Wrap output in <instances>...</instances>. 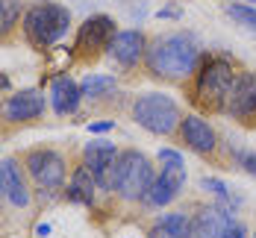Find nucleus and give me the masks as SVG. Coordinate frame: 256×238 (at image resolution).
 Segmentation results:
<instances>
[{
  "mask_svg": "<svg viewBox=\"0 0 256 238\" xmlns=\"http://www.w3.org/2000/svg\"><path fill=\"white\" fill-rule=\"evenodd\" d=\"M221 238H248V227H244V224H238V221H230V224L224 227Z\"/></svg>",
  "mask_w": 256,
  "mask_h": 238,
  "instance_id": "24",
  "label": "nucleus"
},
{
  "mask_svg": "<svg viewBox=\"0 0 256 238\" xmlns=\"http://www.w3.org/2000/svg\"><path fill=\"white\" fill-rule=\"evenodd\" d=\"M200 59H204V50H200L198 35L177 29V32H165V35H156L154 41H148L144 68L156 79L182 82L200 68Z\"/></svg>",
  "mask_w": 256,
  "mask_h": 238,
  "instance_id": "1",
  "label": "nucleus"
},
{
  "mask_svg": "<svg viewBox=\"0 0 256 238\" xmlns=\"http://www.w3.org/2000/svg\"><path fill=\"white\" fill-rule=\"evenodd\" d=\"M232 221V215H227L218 206H206L192 218V238H221L224 227Z\"/></svg>",
  "mask_w": 256,
  "mask_h": 238,
  "instance_id": "16",
  "label": "nucleus"
},
{
  "mask_svg": "<svg viewBox=\"0 0 256 238\" xmlns=\"http://www.w3.org/2000/svg\"><path fill=\"white\" fill-rule=\"evenodd\" d=\"M48 233H50V227H48V224H38V227H36V236H48Z\"/></svg>",
  "mask_w": 256,
  "mask_h": 238,
  "instance_id": "27",
  "label": "nucleus"
},
{
  "mask_svg": "<svg viewBox=\"0 0 256 238\" xmlns=\"http://www.w3.org/2000/svg\"><path fill=\"white\" fill-rule=\"evenodd\" d=\"M115 21L109 15H92L86 18L77 29V41H74V50L80 59H94L103 50H109V41L115 38Z\"/></svg>",
  "mask_w": 256,
  "mask_h": 238,
  "instance_id": "7",
  "label": "nucleus"
},
{
  "mask_svg": "<svg viewBox=\"0 0 256 238\" xmlns=\"http://www.w3.org/2000/svg\"><path fill=\"white\" fill-rule=\"evenodd\" d=\"M180 138H182L194 153H200V156L212 153V150L218 147V135L212 130V124L204 121L200 115H186V118L180 121Z\"/></svg>",
  "mask_w": 256,
  "mask_h": 238,
  "instance_id": "14",
  "label": "nucleus"
},
{
  "mask_svg": "<svg viewBox=\"0 0 256 238\" xmlns=\"http://www.w3.org/2000/svg\"><path fill=\"white\" fill-rule=\"evenodd\" d=\"M6 88H9V77H6V74H0V94H3Z\"/></svg>",
  "mask_w": 256,
  "mask_h": 238,
  "instance_id": "28",
  "label": "nucleus"
},
{
  "mask_svg": "<svg viewBox=\"0 0 256 238\" xmlns=\"http://www.w3.org/2000/svg\"><path fill=\"white\" fill-rule=\"evenodd\" d=\"M159 165H162V168H186L180 150H174V147H162V150H159Z\"/></svg>",
  "mask_w": 256,
  "mask_h": 238,
  "instance_id": "22",
  "label": "nucleus"
},
{
  "mask_svg": "<svg viewBox=\"0 0 256 238\" xmlns=\"http://www.w3.org/2000/svg\"><path fill=\"white\" fill-rule=\"evenodd\" d=\"M224 115L236 118L244 127H256V74L254 71H242L236 79L230 100L224 106Z\"/></svg>",
  "mask_w": 256,
  "mask_h": 238,
  "instance_id": "10",
  "label": "nucleus"
},
{
  "mask_svg": "<svg viewBox=\"0 0 256 238\" xmlns=\"http://www.w3.org/2000/svg\"><path fill=\"white\" fill-rule=\"evenodd\" d=\"M115 130V121H94V124H88V132H109Z\"/></svg>",
  "mask_w": 256,
  "mask_h": 238,
  "instance_id": "25",
  "label": "nucleus"
},
{
  "mask_svg": "<svg viewBox=\"0 0 256 238\" xmlns=\"http://www.w3.org/2000/svg\"><path fill=\"white\" fill-rule=\"evenodd\" d=\"M132 118L138 127H144L154 135H174L180 130V121H182V112L174 97L162 94V91H148V94H138L136 103H132Z\"/></svg>",
  "mask_w": 256,
  "mask_h": 238,
  "instance_id": "4",
  "label": "nucleus"
},
{
  "mask_svg": "<svg viewBox=\"0 0 256 238\" xmlns=\"http://www.w3.org/2000/svg\"><path fill=\"white\" fill-rule=\"evenodd\" d=\"M227 15H230L232 21H238L242 26H248V29H256V9L254 6H227Z\"/></svg>",
  "mask_w": 256,
  "mask_h": 238,
  "instance_id": "21",
  "label": "nucleus"
},
{
  "mask_svg": "<svg viewBox=\"0 0 256 238\" xmlns=\"http://www.w3.org/2000/svg\"><path fill=\"white\" fill-rule=\"evenodd\" d=\"M115 85H118V82H115V77H109V74H86L82 82H80V91H82V97L98 100L103 94H109Z\"/></svg>",
  "mask_w": 256,
  "mask_h": 238,
  "instance_id": "20",
  "label": "nucleus"
},
{
  "mask_svg": "<svg viewBox=\"0 0 256 238\" xmlns=\"http://www.w3.org/2000/svg\"><path fill=\"white\" fill-rule=\"evenodd\" d=\"M98 188H100V185L94 180V174H92L86 165H77V171H74V177H71V183H68L65 197H68L71 203H80V206H92Z\"/></svg>",
  "mask_w": 256,
  "mask_h": 238,
  "instance_id": "17",
  "label": "nucleus"
},
{
  "mask_svg": "<svg viewBox=\"0 0 256 238\" xmlns=\"http://www.w3.org/2000/svg\"><path fill=\"white\" fill-rule=\"evenodd\" d=\"M0 194H3L12 206H18V209L30 206V200H32L30 185H26V177H24V168L18 165V159H12V156L0 162Z\"/></svg>",
  "mask_w": 256,
  "mask_h": 238,
  "instance_id": "12",
  "label": "nucleus"
},
{
  "mask_svg": "<svg viewBox=\"0 0 256 238\" xmlns=\"http://www.w3.org/2000/svg\"><path fill=\"white\" fill-rule=\"evenodd\" d=\"M21 26H24V38L36 47V50H44L56 44L68 26H71V9L62 6V3H53V0H38L32 6L24 9V18H21Z\"/></svg>",
  "mask_w": 256,
  "mask_h": 238,
  "instance_id": "3",
  "label": "nucleus"
},
{
  "mask_svg": "<svg viewBox=\"0 0 256 238\" xmlns=\"http://www.w3.org/2000/svg\"><path fill=\"white\" fill-rule=\"evenodd\" d=\"M238 71L232 68L230 59L224 56H206L198 68V82H194V103L204 112H224L236 88Z\"/></svg>",
  "mask_w": 256,
  "mask_h": 238,
  "instance_id": "2",
  "label": "nucleus"
},
{
  "mask_svg": "<svg viewBox=\"0 0 256 238\" xmlns=\"http://www.w3.org/2000/svg\"><path fill=\"white\" fill-rule=\"evenodd\" d=\"M144 50H148V38L142 29H118L115 38L109 41V56L124 68L138 65V59H144Z\"/></svg>",
  "mask_w": 256,
  "mask_h": 238,
  "instance_id": "13",
  "label": "nucleus"
},
{
  "mask_svg": "<svg viewBox=\"0 0 256 238\" xmlns=\"http://www.w3.org/2000/svg\"><path fill=\"white\" fill-rule=\"evenodd\" d=\"M148 238H192V218L182 212H168L150 227Z\"/></svg>",
  "mask_w": 256,
  "mask_h": 238,
  "instance_id": "18",
  "label": "nucleus"
},
{
  "mask_svg": "<svg viewBox=\"0 0 256 238\" xmlns=\"http://www.w3.org/2000/svg\"><path fill=\"white\" fill-rule=\"evenodd\" d=\"M186 180H188L186 168H162V174H156L154 185L148 188V194L142 197V203L148 209H162V206L174 203L177 194L186 188Z\"/></svg>",
  "mask_w": 256,
  "mask_h": 238,
  "instance_id": "11",
  "label": "nucleus"
},
{
  "mask_svg": "<svg viewBox=\"0 0 256 238\" xmlns=\"http://www.w3.org/2000/svg\"><path fill=\"white\" fill-rule=\"evenodd\" d=\"M118 147L112 141H88L82 150V165L94 174V180L103 191H115V165H118Z\"/></svg>",
  "mask_w": 256,
  "mask_h": 238,
  "instance_id": "9",
  "label": "nucleus"
},
{
  "mask_svg": "<svg viewBox=\"0 0 256 238\" xmlns=\"http://www.w3.org/2000/svg\"><path fill=\"white\" fill-rule=\"evenodd\" d=\"M156 174L150 159L138 150H121L118 153V165H115V191L121 200H142L148 194V188L154 185Z\"/></svg>",
  "mask_w": 256,
  "mask_h": 238,
  "instance_id": "5",
  "label": "nucleus"
},
{
  "mask_svg": "<svg viewBox=\"0 0 256 238\" xmlns=\"http://www.w3.org/2000/svg\"><path fill=\"white\" fill-rule=\"evenodd\" d=\"M232 156H236V165H242L248 174L256 177V150H236Z\"/></svg>",
  "mask_w": 256,
  "mask_h": 238,
  "instance_id": "23",
  "label": "nucleus"
},
{
  "mask_svg": "<svg viewBox=\"0 0 256 238\" xmlns=\"http://www.w3.org/2000/svg\"><path fill=\"white\" fill-rule=\"evenodd\" d=\"M48 109L44 100V91L38 88H21L9 97H3L0 103V118L6 124H30V121H38Z\"/></svg>",
  "mask_w": 256,
  "mask_h": 238,
  "instance_id": "8",
  "label": "nucleus"
},
{
  "mask_svg": "<svg viewBox=\"0 0 256 238\" xmlns=\"http://www.w3.org/2000/svg\"><path fill=\"white\" fill-rule=\"evenodd\" d=\"M24 171L48 191H56L65 183V156L50 147H32L24 153Z\"/></svg>",
  "mask_w": 256,
  "mask_h": 238,
  "instance_id": "6",
  "label": "nucleus"
},
{
  "mask_svg": "<svg viewBox=\"0 0 256 238\" xmlns=\"http://www.w3.org/2000/svg\"><path fill=\"white\" fill-rule=\"evenodd\" d=\"M254 238H256V236H254Z\"/></svg>",
  "mask_w": 256,
  "mask_h": 238,
  "instance_id": "29",
  "label": "nucleus"
},
{
  "mask_svg": "<svg viewBox=\"0 0 256 238\" xmlns=\"http://www.w3.org/2000/svg\"><path fill=\"white\" fill-rule=\"evenodd\" d=\"M182 12H180L177 6H165V9H159V18H180Z\"/></svg>",
  "mask_w": 256,
  "mask_h": 238,
  "instance_id": "26",
  "label": "nucleus"
},
{
  "mask_svg": "<svg viewBox=\"0 0 256 238\" xmlns=\"http://www.w3.org/2000/svg\"><path fill=\"white\" fill-rule=\"evenodd\" d=\"M80 100H82V91H80V82H74L71 77H56L50 85V106L56 115H71L77 112Z\"/></svg>",
  "mask_w": 256,
  "mask_h": 238,
  "instance_id": "15",
  "label": "nucleus"
},
{
  "mask_svg": "<svg viewBox=\"0 0 256 238\" xmlns=\"http://www.w3.org/2000/svg\"><path fill=\"white\" fill-rule=\"evenodd\" d=\"M24 18V0H0V38H9Z\"/></svg>",
  "mask_w": 256,
  "mask_h": 238,
  "instance_id": "19",
  "label": "nucleus"
}]
</instances>
